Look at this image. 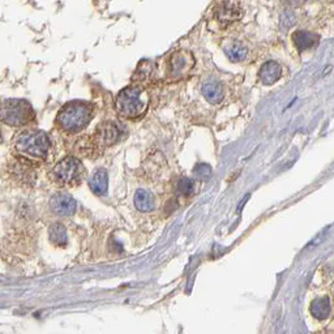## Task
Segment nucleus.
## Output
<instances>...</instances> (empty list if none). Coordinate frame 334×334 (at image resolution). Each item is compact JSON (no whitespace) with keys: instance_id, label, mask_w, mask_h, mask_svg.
<instances>
[{"instance_id":"16","label":"nucleus","mask_w":334,"mask_h":334,"mask_svg":"<svg viewBox=\"0 0 334 334\" xmlns=\"http://www.w3.org/2000/svg\"><path fill=\"white\" fill-rule=\"evenodd\" d=\"M49 237L51 243L56 247H65L68 242L67 230L61 223H54L50 226Z\"/></svg>"},{"instance_id":"19","label":"nucleus","mask_w":334,"mask_h":334,"mask_svg":"<svg viewBox=\"0 0 334 334\" xmlns=\"http://www.w3.org/2000/svg\"><path fill=\"white\" fill-rule=\"evenodd\" d=\"M194 191V182L191 178H182L176 184V192L180 196H189Z\"/></svg>"},{"instance_id":"5","label":"nucleus","mask_w":334,"mask_h":334,"mask_svg":"<svg viewBox=\"0 0 334 334\" xmlns=\"http://www.w3.org/2000/svg\"><path fill=\"white\" fill-rule=\"evenodd\" d=\"M85 175L84 163L77 157L68 155L55 164L51 171V180L59 187L72 188L81 184Z\"/></svg>"},{"instance_id":"4","label":"nucleus","mask_w":334,"mask_h":334,"mask_svg":"<svg viewBox=\"0 0 334 334\" xmlns=\"http://www.w3.org/2000/svg\"><path fill=\"white\" fill-rule=\"evenodd\" d=\"M34 110L25 99L8 98L0 101V122L9 127H26L34 120Z\"/></svg>"},{"instance_id":"21","label":"nucleus","mask_w":334,"mask_h":334,"mask_svg":"<svg viewBox=\"0 0 334 334\" xmlns=\"http://www.w3.org/2000/svg\"><path fill=\"white\" fill-rule=\"evenodd\" d=\"M2 140H3V137H2V131H0V143H2Z\"/></svg>"},{"instance_id":"17","label":"nucleus","mask_w":334,"mask_h":334,"mask_svg":"<svg viewBox=\"0 0 334 334\" xmlns=\"http://www.w3.org/2000/svg\"><path fill=\"white\" fill-rule=\"evenodd\" d=\"M217 17L222 24H230L240 17V9L234 4H223L219 8Z\"/></svg>"},{"instance_id":"10","label":"nucleus","mask_w":334,"mask_h":334,"mask_svg":"<svg viewBox=\"0 0 334 334\" xmlns=\"http://www.w3.org/2000/svg\"><path fill=\"white\" fill-rule=\"evenodd\" d=\"M89 188L97 196H105L109 188V175L105 169H97L88 180Z\"/></svg>"},{"instance_id":"12","label":"nucleus","mask_w":334,"mask_h":334,"mask_svg":"<svg viewBox=\"0 0 334 334\" xmlns=\"http://www.w3.org/2000/svg\"><path fill=\"white\" fill-rule=\"evenodd\" d=\"M201 91H203L205 99L212 105H218L223 99V88L219 82L213 81V80L205 82Z\"/></svg>"},{"instance_id":"8","label":"nucleus","mask_w":334,"mask_h":334,"mask_svg":"<svg viewBox=\"0 0 334 334\" xmlns=\"http://www.w3.org/2000/svg\"><path fill=\"white\" fill-rule=\"evenodd\" d=\"M193 64L194 59L189 52L176 51L171 55L169 60V73L175 79H180L192 70Z\"/></svg>"},{"instance_id":"6","label":"nucleus","mask_w":334,"mask_h":334,"mask_svg":"<svg viewBox=\"0 0 334 334\" xmlns=\"http://www.w3.org/2000/svg\"><path fill=\"white\" fill-rule=\"evenodd\" d=\"M122 127L115 122H104L95 128L94 133L91 135V139L88 141V145L84 146L82 152L89 155L99 154L104 149L115 145L123 137Z\"/></svg>"},{"instance_id":"20","label":"nucleus","mask_w":334,"mask_h":334,"mask_svg":"<svg viewBox=\"0 0 334 334\" xmlns=\"http://www.w3.org/2000/svg\"><path fill=\"white\" fill-rule=\"evenodd\" d=\"M193 173L194 175L197 176V178H200V179L207 180L210 178L212 170H210V166H208V164H198V166L194 169Z\"/></svg>"},{"instance_id":"1","label":"nucleus","mask_w":334,"mask_h":334,"mask_svg":"<svg viewBox=\"0 0 334 334\" xmlns=\"http://www.w3.org/2000/svg\"><path fill=\"white\" fill-rule=\"evenodd\" d=\"M94 118V105L85 101H72L59 110L55 125L64 133L76 135L88 127Z\"/></svg>"},{"instance_id":"14","label":"nucleus","mask_w":334,"mask_h":334,"mask_svg":"<svg viewBox=\"0 0 334 334\" xmlns=\"http://www.w3.org/2000/svg\"><path fill=\"white\" fill-rule=\"evenodd\" d=\"M135 207L139 212H152L155 207L154 196L146 189H139L135 194Z\"/></svg>"},{"instance_id":"18","label":"nucleus","mask_w":334,"mask_h":334,"mask_svg":"<svg viewBox=\"0 0 334 334\" xmlns=\"http://www.w3.org/2000/svg\"><path fill=\"white\" fill-rule=\"evenodd\" d=\"M226 51H227V56L230 58V60H232L234 63L244 60L247 54H248V50L243 45H240V43H232Z\"/></svg>"},{"instance_id":"3","label":"nucleus","mask_w":334,"mask_h":334,"mask_svg":"<svg viewBox=\"0 0 334 334\" xmlns=\"http://www.w3.org/2000/svg\"><path fill=\"white\" fill-rule=\"evenodd\" d=\"M149 106V95L140 85H131L123 89L115 101L118 115L127 120H136L145 115Z\"/></svg>"},{"instance_id":"13","label":"nucleus","mask_w":334,"mask_h":334,"mask_svg":"<svg viewBox=\"0 0 334 334\" xmlns=\"http://www.w3.org/2000/svg\"><path fill=\"white\" fill-rule=\"evenodd\" d=\"M319 41V37L316 34L310 33V31L298 30L292 34V42H294L295 47L300 52L306 51L308 49H312L313 46L316 45Z\"/></svg>"},{"instance_id":"15","label":"nucleus","mask_w":334,"mask_h":334,"mask_svg":"<svg viewBox=\"0 0 334 334\" xmlns=\"http://www.w3.org/2000/svg\"><path fill=\"white\" fill-rule=\"evenodd\" d=\"M331 306L330 302L326 296L324 298H317L311 304V313L312 316L317 320H325L330 313Z\"/></svg>"},{"instance_id":"11","label":"nucleus","mask_w":334,"mask_h":334,"mask_svg":"<svg viewBox=\"0 0 334 334\" xmlns=\"http://www.w3.org/2000/svg\"><path fill=\"white\" fill-rule=\"evenodd\" d=\"M282 76V67L276 61H266L260 70V79L264 85H273Z\"/></svg>"},{"instance_id":"2","label":"nucleus","mask_w":334,"mask_h":334,"mask_svg":"<svg viewBox=\"0 0 334 334\" xmlns=\"http://www.w3.org/2000/svg\"><path fill=\"white\" fill-rule=\"evenodd\" d=\"M13 148L18 155L40 163L49 158L51 152V141L45 132L38 129H27L16 136Z\"/></svg>"},{"instance_id":"7","label":"nucleus","mask_w":334,"mask_h":334,"mask_svg":"<svg viewBox=\"0 0 334 334\" xmlns=\"http://www.w3.org/2000/svg\"><path fill=\"white\" fill-rule=\"evenodd\" d=\"M36 164V162L17 154L16 158L11 162L9 170H11L13 179L18 180L21 184H31L36 179V169H34Z\"/></svg>"},{"instance_id":"9","label":"nucleus","mask_w":334,"mask_h":334,"mask_svg":"<svg viewBox=\"0 0 334 334\" xmlns=\"http://www.w3.org/2000/svg\"><path fill=\"white\" fill-rule=\"evenodd\" d=\"M77 208V204L75 198L68 193H55L50 198V209L60 217H70L75 214Z\"/></svg>"}]
</instances>
